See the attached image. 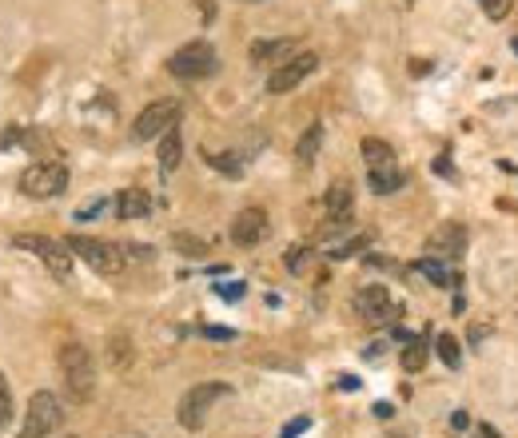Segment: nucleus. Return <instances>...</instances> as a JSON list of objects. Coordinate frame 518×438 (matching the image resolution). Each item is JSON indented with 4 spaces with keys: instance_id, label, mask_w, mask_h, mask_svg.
<instances>
[{
    "instance_id": "obj_1",
    "label": "nucleus",
    "mask_w": 518,
    "mask_h": 438,
    "mask_svg": "<svg viewBox=\"0 0 518 438\" xmlns=\"http://www.w3.org/2000/svg\"><path fill=\"white\" fill-rule=\"evenodd\" d=\"M60 374H64V390H68L76 403H88L96 390V366L88 347L80 342H64L60 347Z\"/></svg>"
},
{
    "instance_id": "obj_2",
    "label": "nucleus",
    "mask_w": 518,
    "mask_h": 438,
    "mask_svg": "<svg viewBox=\"0 0 518 438\" xmlns=\"http://www.w3.org/2000/svg\"><path fill=\"white\" fill-rule=\"evenodd\" d=\"M215 68H220V56H215V48L207 44V40H191V44L175 48L172 60H167V72H172L175 80H204V76H212Z\"/></svg>"
},
{
    "instance_id": "obj_3",
    "label": "nucleus",
    "mask_w": 518,
    "mask_h": 438,
    "mask_svg": "<svg viewBox=\"0 0 518 438\" xmlns=\"http://www.w3.org/2000/svg\"><path fill=\"white\" fill-rule=\"evenodd\" d=\"M231 387L228 382H199V387H191L188 395L180 398V411H175V419H180V426L188 430H199L207 419V411H212L220 398H228Z\"/></svg>"
},
{
    "instance_id": "obj_4",
    "label": "nucleus",
    "mask_w": 518,
    "mask_h": 438,
    "mask_svg": "<svg viewBox=\"0 0 518 438\" xmlns=\"http://www.w3.org/2000/svg\"><path fill=\"white\" fill-rule=\"evenodd\" d=\"M68 243V251L76 255V259H84L92 271H100V275H120L124 271V251H120L116 243H104V239H92V235H72L64 239Z\"/></svg>"
},
{
    "instance_id": "obj_5",
    "label": "nucleus",
    "mask_w": 518,
    "mask_h": 438,
    "mask_svg": "<svg viewBox=\"0 0 518 438\" xmlns=\"http://www.w3.org/2000/svg\"><path fill=\"white\" fill-rule=\"evenodd\" d=\"M64 422V411H60V398L52 390H36L28 398V411H24V426H20V438H48L56 426Z\"/></svg>"
},
{
    "instance_id": "obj_6",
    "label": "nucleus",
    "mask_w": 518,
    "mask_h": 438,
    "mask_svg": "<svg viewBox=\"0 0 518 438\" xmlns=\"http://www.w3.org/2000/svg\"><path fill=\"white\" fill-rule=\"evenodd\" d=\"M12 247H20V251H32L48 271H52L56 279H68L72 275V251H68V243H60V239L32 235V231H24V235L12 239Z\"/></svg>"
},
{
    "instance_id": "obj_7",
    "label": "nucleus",
    "mask_w": 518,
    "mask_h": 438,
    "mask_svg": "<svg viewBox=\"0 0 518 438\" xmlns=\"http://www.w3.org/2000/svg\"><path fill=\"white\" fill-rule=\"evenodd\" d=\"M68 188V167L56 164V159H44V164H32L28 172L20 175V191L32 199H56Z\"/></svg>"
},
{
    "instance_id": "obj_8",
    "label": "nucleus",
    "mask_w": 518,
    "mask_h": 438,
    "mask_svg": "<svg viewBox=\"0 0 518 438\" xmlns=\"http://www.w3.org/2000/svg\"><path fill=\"white\" fill-rule=\"evenodd\" d=\"M180 111H183L180 100H151L148 108L135 116L132 135H135V140H156V135H164L167 127L180 124Z\"/></svg>"
},
{
    "instance_id": "obj_9",
    "label": "nucleus",
    "mask_w": 518,
    "mask_h": 438,
    "mask_svg": "<svg viewBox=\"0 0 518 438\" xmlns=\"http://www.w3.org/2000/svg\"><path fill=\"white\" fill-rule=\"evenodd\" d=\"M315 68H319V56H315V52H299V56H291V60H283V64H279V68L267 76V92H271V96L291 92V88H299L303 80H307Z\"/></svg>"
},
{
    "instance_id": "obj_10",
    "label": "nucleus",
    "mask_w": 518,
    "mask_h": 438,
    "mask_svg": "<svg viewBox=\"0 0 518 438\" xmlns=\"http://www.w3.org/2000/svg\"><path fill=\"white\" fill-rule=\"evenodd\" d=\"M267 231H271V223H267V211H263V207H244V211L236 215V223H231V239H236L239 247L263 243Z\"/></svg>"
},
{
    "instance_id": "obj_11",
    "label": "nucleus",
    "mask_w": 518,
    "mask_h": 438,
    "mask_svg": "<svg viewBox=\"0 0 518 438\" xmlns=\"http://www.w3.org/2000/svg\"><path fill=\"white\" fill-rule=\"evenodd\" d=\"M355 311L367 319V323H383V319H395V303H390V291L383 283H371L355 295Z\"/></svg>"
},
{
    "instance_id": "obj_12",
    "label": "nucleus",
    "mask_w": 518,
    "mask_h": 438,
    "mask_svg": "<svg viewBox=\"0 0 518 438\" xmlns=\"http://www.w3.org/2000/svg\"><path fill=\"white\" fill-rule=\"evenodd\" d=\"M462 247H467V231H462L459 223H443V227L427 239V251L435 255V259H459Z\"/></svg>"
},
{
    "instance_id": "obj_13",
    "label": "nucleus",
    "mask_w": 518,
    "mask_h": 438,
    "mask_svg": "<svg viewBox=\"0 0 518 438\" xmlns=\"http://www.w3.org/2000/svg\"><path fill=\"white\" fill-rule=\"evenodd\" d=\"M116 215L120 219H143V215H151V196L143 188H124L116 196Z\"/></svg>"
},
{
    "instance_id": "obj_14",
    "label": "nucleus",
    "mask_w": 518,
    "mask_h": 438,
    "mask_svg": "<svg viewBox=\"0 0 518 438\" xmlns=\"http://www.w3.org/2000/svg\"><path fill=\"white\" fill-rule=\"evenodd\" d=\"M180 159H183V135H180V127H167L159 135V172L172 175L180 167Z\"/></svg>"
},
{
    "instance_id": "obj_15",
    "label": "nucleus",
    "mask_w": 518,
    "mask_h": 438,
    "mask_svg": "<svg viewBox=\"0 0 518 438\" xmlns=\"http://www.w3.org/2000/svg\"><path fill=\"white\" fill-rule=\"evenodd\" d=\"M406 183V175L398 172L395 164H387V167H371V175H367V188L375 191V196H390V191H398Z\"/></svg>"
},
{
    "instance_id": "obj_16",
    "label": "nucleus",
    "mask_w": 518,
    "mask_h": 438,
    "mask_svg": "<svg viewBox=\"0 0 518 438\" xmlns=\"http://www.w3.org/2000/svg\"><path fill=\"white\" fill-rule=\"evenodd\" d=\"M295 52V40H255L251 60L255 64H283V56Z\"/></svg>"
},
{
    "instance_id": "obj_17",
    "label": "nucleus",
    "mask_w": 518,
    "mask_h": 438,
    "mask_svg": "<svg viewBox=\"0 0 518 438\" xmlns=\"http://www.w3.org/2000/svg\"><path fill=\"white\" fill-rule=\"evenodd\" d=\"M327 211H331V219H347L351 215V183L347 180L327 188Z\"/></svg>"
},
{
    "instance_id": "obj_18",
    "label": "nucleus",
    "mask_w": 518,
    "mask_h": 438,
    "mask_svg": "<svg viewBox=\"0 0 518 438\" xmlns=\"http://www.w3.org/2000/svg\"><path fill=\"white\" fill-rule=\"evenodd\" d=\"M319 143H323V124H311L307 132L299 135V143H295V159H299V164H311V159L319 156Z\"/></svg>"
},
{
    "instance_id": "obj_19",
    "label": "nucleus",
    "mask_w": 518,
    "mask_h": 438,
    "mask_svg": "<svg viewBox=\"0 0 518 438\" xmlns=\"http://www.w3.org/2000/svg\"><path fill=\"white\" fill-rule=\"evenodd\" d=\"M363 159L371 167H387V164H395V148H390L387 140H375V135H367V140H363Z\"/></svg>"
},
{
    "instance_id": "obj_20",
    "label": "nucleus",
    "mask_w": 518,
    "mask_h": 438,
    "mask_svg": "<svg viewBox=\"0 0 518 438\" xmlns=\"http://www.w3.org/2000/svg\"><path fill=\"white\" fill-rule=\"evenodd\" d=\"M427 355H430L427 342L411 339V342H406V350H403V371H422V366H427Z\"/></svg>"
},
{
    "instance_id": "obj_21",
    "label": "nucleus",
    "mask_w": 518,
    "mask_h": 438,
    "mask_svg": "<svg viewBox=\"0 0 518 438\" xmlns=\"http://www.w3.org/2000/svg\"><path fill=\"white\" fill-rule=\"evenodd\" d=\"M419 271H422V275H427V279H435L438 287H454V275L443 267V263L435 259V255H427V259H419Z\"/></svg>"
},
{
    "instance_id": "obj_22",
    "label": "nucleus",
    "mask_w": 518,
    "mask_h": 438,
    "mask_svg": "<svg viewBox=\"0 0 518 438\" xmlns=\"http://www.w3.org/2000/svg\"><path fill=\"white\" fill-rule=\"evenodd\" d=\"M204 159L215 167V172H223V175H244V164H239L231 151H207Z\"/></svg>"
},
{
    "instance_id": "obj_23",
    "label": "nucleus",
    "mask_w": 518,
    "mask_h": 438,
    "mask_svg": "<svg viewBox=\"0 0 518 438\" xmlns=\"http://www.w3.org/2000/svg\"><path fill=\"white\" fill-rule=\"evenodd\" d=\"M435 350H438V358H443L446 366H459V363H462L459 339H454V334H438V339H435Z\"/></svg>"
},
{
    "instance_id": "obj_24",
    "label": "nucleus",
    "mask_w": 518,
    "mask_h": 438,
    "mask_svg": "<svg viewBox=\"0 0 518 438\" xmlns=\"http://www.w3.org/2000/svg\"><path fill=\"white\" fill-rule=\"evenodd\" d=\"M172 243L180 247L183 255H191V259H204V255H207V243H204V239H196V235H172Z\"/></svg>"
},
{
    "instance_id": "obj_25",
    "label": "nucleus",
    "mask_w": 518,
    "mask_h": 438,
    "mask_svg": "<svg viewBox=\"0 0 518 438\" xmlns=\"http://www.w3.org/2000/svg\"><path fill=\"white\" fill-rule=\"evenodd\" d=\"M478 4H483V12L491 16V20H502V16L514 8V0H478Z\"/></svg>"
},
{
    "instance_id": "obj_26",
    "label": "nucleus",
    "mask_w": 518,
    "mask_h": 438,
    "mask_svg": "<svg viewBox=\"0 0 518 438\" xmlns=\"http://www.w3.org/2000/svg\"><path fill=\"white\" fill-rule=\"evenodd\" d=\"M8 414H12V390H8V379L0 374V426L8 422Z\"/></svg>"
},
{
    "instance_id": "obj_27",
    "label": "nucleus",
    "mask_w": 518,
    "mask_h": 438,
    "mask_svg": "<svg viewBox=\"0 0 518 438\" xmlns=\"http://www.w3.org/2000/svg\"><path fill=\"white\" fill-rule=\"evenodd\" d=\"M303 263H307V247H291V251H287V267L303 271Z\"/></svg>"
},
{
    "instance_id": "obj_28",
    "label": "nucleus",
    "mask_w": 518,
    "mask_h": 438,
    "mask_svg": "<svg viewBox=\"0 0 518 438\" xmlns=\"http://www.w3.org/2000/svg\"><path fill=\"white\" fill-rule=\"evenodd\" d=\"M307 426H311V419H291V422L283 426V434H279V438H295V434H303Z\"/></svg>"
},
{
    "instance_id": "obj_29",
    "label": "nucleus",
    "mask_w": 518,
    "mask_h": 438,
    "mask_svg": "<svg viewBox=\"0 0 518 438\" xmlns=\"http://www.w3.org/2000/svg\"><path fill=\"white\" fill-rule=\"evenodd\" d=\"M220 295L223 299H239V295H244V283H220Z\"/></svg>"
},
{
    "instance_id": "obj_30",
    "label": "nucleus",
    "mask_w": 518,
    "mask_h": 438,
    "mask_svg": "<svg viewBox=\"0 0 518 438\" xmlns=\"http://www.w3.org/2000/svg\"><path fill=\"white\" fill-rule=\"evenodd\" d=\"M204 334H207V339H231L228 327H204Z\"/></svg>"
},
{
    "instance_id": "obj_31",
    "label": "nucleus",
    "mask_w": 518,
    "mask_h": 438,
    "mask_svg": "<svg viewBox=\"0 0 518 438\" xmlns=\"http://www.w3.org/2000/svg\"><path fill=\"white\" fill-rule=\"evenodd\" d=\"M451 426H454V430H467V426H470V419H467L462 411H454V414H451Z\"/></svg>"
},
{
    "instance_id": "obj_32",
    "label": "nucleus",
    "mask_w": 518,
    "mask_h": 438,
    "mask_svg": "<svg viewBox=\"0 0 518 438\" xmlns=\"http://www.w3.org/2000/svg\"><path fill=\"white\" fill-rule=\"evenodd\" d=\"M475 438H499V430H494V426H478Z\"/></svg>"
},
{
    "instance_id": "obj_33",
    "label": "nucleus",
    "mask_w": 518,
    "mask_h": 438,
    "mask_svg": "<svg viewBox=\"0 0 518 438\" xmlns=\"http://www.w3.org/2000/svg\"><path fill=\"white\" fill-rule=\"evenodd\" d=\"M375 414H379V419H390L395 411H390V403H379V406H375Z\"/></svg>"
},
{
    "instance_id": "obj_34",
    "label": "nucleus",
    "mask_w": 518,
    "mask_h": 438,
    "mask_svg": "<svg viewBox=\"0 0 518 438\" xmlns=\"http://www.w3.org/2000/svg\"><path fill=\"white\" fill-rule=\"evenodd\" d=\"M514 52H518V40H514Z\"/></svg>"
},
{
    "instance_id": "obj_35",
    "label": "nucleus",
    "mask_w": 518,
    "mask_h": 438,
    "mask_svg": "<svg viewBox=\"0 0 518 438\" xmlns=\"http://www.w3.org/2000/svg\"><path fill=\"white\" fill-rule=\"evenodd\" d=\"M68 438H72V434H68Z\"/></svg>"
}]
</instances>
